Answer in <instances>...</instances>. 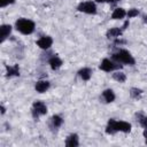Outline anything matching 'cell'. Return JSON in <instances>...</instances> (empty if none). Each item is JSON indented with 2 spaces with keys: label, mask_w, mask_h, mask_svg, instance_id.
I'll use <instances>...</instances> for the list:
<instances>
[{
  "label": "cell",
  "mask_w": 147,
  "mask_h": 147,
  "mask_svg": "<svg viewBox=\"0 0 147 147\" xmlns=\"http://www.w3.org/2000/svg\"><path fill=\"white\" fill-rule=\"evenodd\" d=\"M132 129L131 123L126 122V121H119V119H115V118H109L106 125V133L109 136H114L117 132H122V133H130Z\"/></svg>",
  "instance_id": "6da1fadb"
},
{
  "label": "cell",
  "mask_w": 147,
  "mask_h": 147,
  "mask_svg": "<svg viewBox=\"0 0 147 147\" xmlns=\"http://www.w3.org/2000/svg\"><path fill=\"white\" fill-rule=\"evenodd\" d=\"M110 57H111L115 62L122 64L123 67H124V65L133 67V65L136 64V59H134V56L132 55V53H131L130 51H127V49H125V48H118V49H116L115 52L111 53Z\"/></svg>",
  "instance_id": "7a4b0ae2"
},
{
  "label": "cell",
  "mask_w": 147,
  "mask_h": 147,
  "mask_svg": "<svg viewBox=\"0 0 147 147\" xmlns=\"http://www.w3.org/2000/svg\"><path fill=\"white\" fill-rule=\"evenodd\" d=\"M14 29L17 32H20L21 34L29 36V34H32L34 32V30H36V23H34V21H32L30 18L21 17V18H17L15 21Z\"/></svg>",
  "instance_id": "3957f363"
},
{
  "label": "cell",
  "mask_w": 147,
  "mask_h": 147,
  "mask_svg": "<svg viewBox=\"0 0 147 147\" xmlns=\"http://www.w3.org/2000/svg\"><path fill=\"white\" fill-rule=\"evenodd\" d=\"M47 111H48V108L44 101H41V100L33 101L32 107H31V115L34 121H38L41 116H45L47 114Z\"/></svg>",
  "instance_id": "277c9868"
},
{
  "label": "cell",
  "mask_w": 147,
  "mask_h": 147,
  "mask_svg": "<svg viewBox=\"0 0 147 147\" xmlns=\"http://www.w3.org/2000/svg\"><path fill=\"white\" fill-rule=\"evenodd\" d=\"M77 11L86 14V15H95L98 13V7H96V2L94 0H86V1H82L77 5Z\"/></svg>",
  "instance_id": "5b68a950"
},
{
  "label": "cell",
  "mask_w": 147,
  "mask_h": 147,
  "mask_svg": "<svg viewBox=\"0 0 147 147\" xmlns=\"http://www.w3.org/2000/svg\"><path fill=\"white\" fill-rule=\"evenodd\" d=\"M122 68H123V65L115 62L111 57L102 59V61L99 64V69L101 71H105V72H113V71H116V70H121Z\"/></svg>",
  "instance_id": "8992f818"
},
{
  "label": "cell",
  "mask_w": 147,
  "mask_h": 147,
  "mask_svg": "<svg viewBox=\"0 0 147 147\" xmlns=\"http://www.w3.org/2000/svg\"><path fill=\"white\" fill-rule=\"evenodd\" d=\"M53 41L54 40H53V38L51 36H41L40 38H38L36 40V45L42 51H48L52 47Z\"/></svg>",
  "instance_id": "52a82bcc"
},
{
  "label": "cell",
  "mask_w": 147,
  "mask_h": 147,
  "mask_svg": "<svg viewBox=\"0 0 147 147\" xmlns=\"http://www.w3.org/2000/svg\"><path fill=\"white\" fill-rule=\"evenodd\" d=\"M47 63L49 64L51 69L54 70V71L59 70V69L63 65V61H62V59H61L57 54H53V55H51V56L47 59Z\"/></svg>",
  "instance_id": "ba28073f"
},
{
  "label": "cell",
  "mask_w": 147,
  "mask_h": 147,
  "mask_svg": "<svg viewBox=\"0 0 147 147\" xmlns=\"http://www.w3.org/2000/svg\"><path fill=\"white\" fill-rule=\"evenodd\" d=\"M115 99H116V94L111 88H106L100 94V100L103 103H111L115 101Z\"/></svg>",
  "instance_id": "9c48e42d"
},
{
  "label": "cell",
  "mask_w": 147,
  "mask_h": 147,
  "mask_svg": "<svg viewBox=\"0 0 147 147\" xmlns=\"http://www.w3.org/2000/svg\"><path fill=\"white\" fill-rule=\"evenodd\" d=\"M63 123H64L63 117H62L61 115H59V114H55V115H53V116L51 117V119H49V127H51L53 131H57V130L63 125Z\"/></svg>",
  "instance_id": "30bf717a"
},
{
  "label": "cell",
  "mask_w": 147,
  "mask_h": 147,
  "mask_svg": "<svg viewBox=\"0 0 147 147\" xmlns=\"http://www.w3.org/2000/svg\"><path fill=\"white\" fill-rule=\"evenodd\" d=\"M13 26L10 24H1L0 26V42L3 44L11 34Z\"/></svg>",
  "instance_id": "8fae6325"
},
{
  "label": "cell",
  "mask_w": 147,
  "mask_h": 147,
  "mask_svg": "<svg viewBox=\"0 0 147 147\" xmlns=\"http://www.w3.org/2000/svg\"><path fill=\"white\" fill-rule=\"evenodd\" d=\"M93 69L90 67H83L77 71V76L83 80V82H88L92 78Z\"/></svg>",
  "instance_id": "7c38bea8"
},
{
  "label": "cell",
  "mask_w": 147,
  "mask_h": 147,
  "mask_svg": "<svg viewBox=\"0 0 147 147\" xmlns=\"http://www.w3.org/2000/svg\"><path fill=\"white\" fill-rule=\"evenodd\" d=\"M49 87H51V82L47 79H40L34 84V90L38 93H45L49 90Z\"/></svg>",
  "instance_id": "4fadbf2b"
},
{
  "label": "cell",
  "mask_w": 147,
  "mask_h": 147,
  "mask_svg": "<svg viewBox=\"0 0 147 147\" xmlns=\"http://www.w3.org/2000/svg\"><path fill=\"white\" fill-rule=\"evenodd\" d=\"M124 30L122 28H118V26H114V28H110L107 30L106 32V37L108 39H117V38H121V36L123 34Z\"/></svg>",
  "instance_id": "5bb4252c"
},
{
  "label": "cell",
  "mask_w": 147,
  "mask_h": 147,
  "mask_svg": "<svg viewBox=\"0 0 147 147\" xmlns=\"http://www.w3.org/2000/svg\"><path fill=\"white\" fill-rule=\"evenodd\" d=\"M67 147H78L79 146V136L77 133H70L64 141Z\"/></svg>",
  "instance_id": "9a60e30c"
},
{
  "label": "cell",
  "mask_w": 147,
  "mask_h": 147,
  "mask_svg": "<svg viewBox=\"0 0 147 147\" xmlns=\"http://www.w3.org/2000/svg\"><path fill=\"white\" fill-rule=\"evenodd\" d=\"M18 76H20V67H18V64L6 65V77L7 78H13V77H18Z\"/></svg>",
  "instance_id": "2e32d148"
},
{
  "label": "cell",
  "mask_w": 147,
  "mask_h": 147,
  "mask_svg": "<svg viewBox=\"0 0 147 147\" xmlns=\"http://www.w3.org/2000/svg\"><path fill=\"white\" fill-rule=\"evenodd\" d=\"M126 17V10L124 9V8H122V7H117V8H115L114 10H113V13H111V15H110V18L111 20H123V18H125Z\"/></svg>",
  "instance_id": "e0dca14e"
},
{
  "label": "cell",
  "mask_w": 147,
  "mask_h": 147,
  "mask_svg": "<svg viewBox=\"0 0 147 147\" xmlns=\"http://www.w3.org/2000/svg\"><path fill=\"white\" fill-rule=\"evenodd\" d=\"M111 77H113V79H114V80H116L117 83H121V84H123V83H125V82H126V75H125L122 70L113 71Z\"/></svg>",
  "instance_id": "ac0fdd59"
},
{
  "label": "cell",
  "mask_w": 147,
  "mask_h": 147,
  "mask_svg": "<svg viewBox=\"0 0 147 147\" xmlns=\"http://www.w3.org/2000/svg\"><path fill=\"white\" fill-rule=\"evenodd\" d=\"M134 118L136 121L139 123V125L144 129L147 127V115H144L142 113H136L134 114Z\"/></svg>",
  "instance_id": "d6986e66"
},
{
  "label": "cell",
  "mask_w": 147,
  "mask_h": 147,
  "mask_svg": "<svg viewBox=\"0 0 147 147\" xmlns=\"http://www.w3.org/2000/svg\"><path fill=\"white\" fill-rule=\"evenodd\" d=\"M129 94H130V96H131L132 99L139 100V99L141 98V95L144 94V91H142L141 88H139V87H131L130 91H129Z\"/></svg>",
  "instance_id": "ffe728a7"
},
{
  "label": "cell",
  "mask_w": 147,
  "mask_h": 147,
  "mask_svg": "<svg viewBox=\"0 0 147 147\" xmlns=\"http://www.w3.org/2000/svg\"><path fill=\"white\" fill-rule=\"evenodd\" d=\"M139 15H140V11L137 8H130L129 10H126V17H127V20L134 18V17H137Z\"/></svg>",
  "instance_id": "44dd1931"
},
{
  "label": "cell",
  "mask_w": 147,
  "mask_h": 147,
  "mask_svg": "<svg viewBox=\"0 0 147 147\" xmlns=\"http://www.w3.org/2000/svg\"><path fill=\"white\" fill-rule=\"evenodd\" d=\"M16 0H0V8H6L9 5L15 3Z\"/></svg>",
  "instance_id": "7402d4cb"
},
{
  "label": "cell",
  "mask_w": 147,
  "mask_h": 147,
  "mask_svg": "<svg viewBox=\"0 0 147 147\" xmlns=\"http://www.w3.org/2000/svg\"><path fill=\"white\" fill-rule=\"evenodd\" d=\"M96 3H110V5H115L117 3L119 0H94Z\"/></svg>",
  "instance_id": "603a6c76"
},
{
  "label": "cell",
  "mask_w": 147,
  "mask_h": 147,
  "mask_svg": "<svg viewBox=\"0 0 147 147\" xmlns=\"http://www.w3.org/2000/svg\"><path fill=\"white\" fill-rule=\"evenodd\" d=\"M142 137H144V139H145V144L147 145V127L144 129V131H142Z\"/></svg>",
  "instance_id": "cb8c5ba5"
},
{
  "label": "cell",
  "mask_w": 147,
  "mask_h": 147,
  "mask_svg": "<svg viewBox=\"0 0 147 147\" xmlns=\"http://www.w3.org/2000/svg\"><path fill=\"white\" fill-rule=\"evenodd\" d=\"M0 109H1V115L3 116V115L6 114V108H5V106H3V105H1V106H0Z\"/></svg>",
  "instance_id": "d4e9b609"
},
{
  "label": "cell",
  "mask_w": 147,
  "mask_h": 147,
  "mask_svg": "<svg viewBox=\"0 0 147 147\" xmlns=\"http://www.w3.org/2000/svg\"><path fill=\"white\" fill-rule=\"evenodd\" d=\"M142 22H144L145 24H147V14L142 15Z\"/></svg>",
  "instance_id": "484cf974"
}]
</instances>
